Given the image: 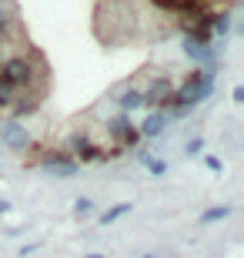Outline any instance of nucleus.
Segmentation results:
<instances>
[{"instance_id": "obj_1", "label": "nucleus", "mask_w": 244, "mask_h": 258, "mask_svg": "<svg viewBox=\"0 0 244 258\" xmlns=\"http://www.w3.org/2000/svg\"><path fill=\"white\" fill-rule=\"evenodd\" d=\"M91 258H97V255H91Z\"/></svg>"}]
</instances>
